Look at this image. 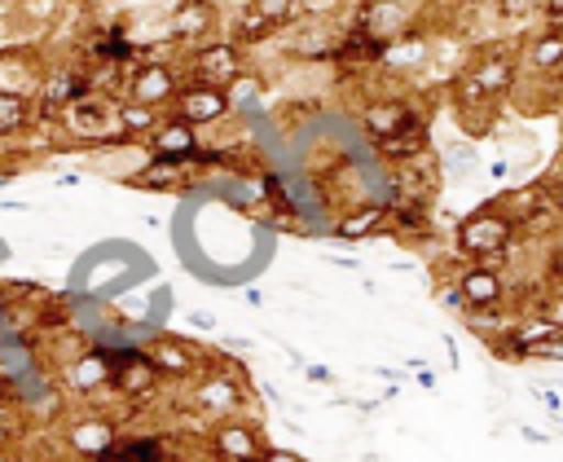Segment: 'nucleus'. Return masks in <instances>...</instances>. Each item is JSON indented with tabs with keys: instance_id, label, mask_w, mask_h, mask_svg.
<instances>
[{
	"instance_id": "nucleus-1",
	"label": "nucleus",
	"mask_w": 563,
	"mask_h": 462,
	"mask_svg": "<svg viewBox=\"0 0 563 462\" xmlns=\"http://www.w3.org/2000/svg\"><path fill=\"white\" fill-rule=\"evenodd\" d=\"M515 233H519L515 216L501 211L497 202H484L479 211H471V216L457 224V251H462L471 264H479V260L501 255V251L515 242Z\"/></svg>"
},
{
	"instance_id": "nucleus-2",
	"label": "nucleus",
	"mask_w": 563,
	"mask_h": 462,
	"mask_svg": "<svg viewBox=\"0 0 563 462\" xmlns=\"http://www.w3.org/2000/svg\"><path fill=\"white\" fill-rule=\"evenodd\" d=\"M189 405H194V414H202V418H211V422H224V418H233L242 405H246V387H242V374L229 365H207L198 378H194V387H189Z\"/></svg>"
},
{
	"instance_id": "nucleus-3",
	"label": "nucleus",
	"mask_w": 563,
	"mask_h": 462,
	"mask_svg": "<svg viewBox=\"0 0 563 462\" xmlns=\"http://www.w3.org/2000/svg\"><path fill=\"white\" fill-rule=\"evenodd\" d=\"M238 75H246V62H242V48H238V44H229V40L198 44V48H194V57H189V79H194V84L229 88Z\"/></svg>"
},
{
	"instance_id": "nucleus-4",
	"label": "nucleus",
	"mask_w": 563,
	"mask_h": 462,
	"mask_svg": "<svg viewBox=\"0 0 563 462\" xmlns=\"http://www.w3.org/2000/svg\"><path fill=\"white\" fill-rule=\"evenodd\" d=\"M229 114V92L224 88H211V84H185L176 88L172 97V119L189 123V128H207V123H220Z\"/></svg>"
},
{
	"instance_id": "nucleus-5",
	"label": "nucleus",
	"mask_w": 563,
	"mask_h": 462,
	"mask_svg": "<svg viewBox=\"0 0 563 462\" xmlns=\"http://www.w3.org/2000/svg\"><path fill=\"white\" fill-rule=\"evenodd\" d=\"M145 356L154 361V370H158V378H198L202 370H207V356L189 343V339H176V334H158V339H150L145 343Z\"/></svg>"
},
{
	"instance_id": "nucleus-6",
	"label": "nucleus",
	"mask_w": 563,
	"mask_h": 462,
	"mask_svg": "<svg viewBox=\"0 0 563 462\" xmlns=\"http://www.w3.org/2000/svg\"><path fill=\"white\" fill-rule=\"evenodd\" d=\"M207 449H211V458L216 462H251V458H260L264 453V436L246 422V418H224V422H216L211 427V436H207Z\"/></svg>"
},
{
	"instance_id": "nucleus-7",
	"label": "nucleus",
	"mask_w": 563,
	"mask_h": 462,
	"mask_svg": "<svg viewBox=\"0 0 563 462\" xmlns=\"http://www.w3.org/2000/svg\"><path fill=\"white\" fill-rule=\"evenodd\" d=\"M114 440H119V422L106 418V414H88V418H79L66 431V444H70V453L79 462H106L110 449H114Z\"/></svg>"
},
{
	"instance_id": "nucleus-8",
	"label": "nucleus",
	"mask_w": 563,
	"mask_h": 462,
	"mask_svg": "<svg viewBox=\"0 0 563 462\" xmlns=\"http://www.w3.org/2000/svg\"><path fill=\"white\" fill-rule=\"evenodd\" d=\"M457 295H462V312L471 308H506V277L497 273V268H488V264H466L462 273H457Z\"/></svg>"
},
{
	"instance_id": "nucleus-9",
	"label": "nucleus",
	"mask_w": 563,
	"mask_h": 462,
	"mask_svg": "<svg viewBox=\"0 0 563 462\" xmlns=\"http://www.w3.org/2000/svg\"><path fill=\"white\" fill-rule=\"evenodd\" d=\"M409 22H413V13L405 9V0H369L352 26H361L369 40H378L387 48L391 40H400L409 31Z\"/></svg>"
},
{
	"instance_id": "nucleus-10",
	"label": "nucleus",
	"mask_w": 563,
	"mask_h": 462,
	"mask_svg": "<svg viewBox=\"0 0 563 462\" xmlns=\"http://www.w3.org/2000/svg\"><path fill=\"white\" fill-rule=\"evenodd\" d=\"M176 88H180L176 70H172L167 62H150V66H141V70L132 75V84H128V101L158 110V106H167V101L176 97Z\"/></svg>"
},
{
	"instance_id": "nucleus-11",
	"label": "nucleus",
	"mask_w": 563,
	"mask_h": 462,
	"mask_svg": "<svg viewBox=\"0 0 563 462\" xmlns=\"http://www.w3.org/2000/svg\"><path fill=\"white\" fill-rule=\"evenodd\" d=\"M110 374H114V365H110L106 348L92 343L88 352H79V356L66 365V387L79 392V396H92V392H106V387H110Z\"/></svg>"
},
{
	"instance_id": "nucleus-12",
	"label": "nucleus",
	"mask_w": 563,
	"mask_h": 462,
	"mask_svg": "<svg viewBox=\"0 0 563 462\" xmlns=\"http://www.w3.org/2000/svg\"><path fill=\"white\" fill-rule=\"evenodd\" d=\"M409 123H418V114H413V106H409L405 97H378V101H369V106L361 110V128H365L374 141H383V136H391V132H400V128H409Z\"/></svg>"
},
{
	"instance_id": "nucleus-13",
	"label": "nucleus",
	"mask_w": 563,
	"mask_h": 462,
	"mask_svg": "<svg viewBox=\"0 0 563 462\" xmlns=\"http://www.w3.org/2000/svg\"><path fill=\"white\" fill-rule=\"evenodd\" d=\"M150 150L154 158H172V163H194L198 158V128L180 123V119H167L150 132Z\"/></svg>"
},
{
	"instance_id": "nucleus-14",
	"label": "nucleus",
	"mask_w": 563,
	"mask_h": 462,
	"mask_svg": "<svg viewBox=\"0 0 563 462\" xmlns=\"http://www.w3.org/2000/svg\"><path fill=\"white\" fill-rule=\"evenodd\" d=\"M387 220H391V211H387V202H383V198H374V202H356V207H347V211L339 216L334 238H343V242H361V238L378 233Z\"/></svg>"
},
{
	"instance_id": "nucleus-15",
	"label": "nucleus",
	"mask_w": 563,
	"mask_h": 462,
	"mask_svg": "<svg viewBox=\"0 0 563 462\" xmlns=\"http://www.w3.org/2000/svg\"><path fill=\"white\" fill-rule=\"evenodd\" d=\"M211 26H216V9L207 4V0H185L176 13H172V40L176 44H198V40H207L211 35Z\"/></svg>"
},
{
	"instance_id": "nucleus-16",
	"label": "nucleus",
	"mask_w": 563,
	"mask_h": 462,
	"mask_svg": "<svg viewBox=\"0 0 563 462\" xmlns=\"http://www.w3.org/2000/svg\"><path fill=\"white\" fill-rule=\"evenodd\" d=\"M84 97H92V79L84 70H75V66H62V70H53L44 79V106H53V110L57 106H75Z\"/></svg>"
},
{
	"instance_id": "nucleus-17",
	"label": "nucleus",
	"mask_w": 563,
	"mask_h": 462,
	"mask_svg": "<svg viewBox=\"0 0 563 462\" xmlns=\"http://www.w3.org/2000/svg\"><path fill=\"white\" fill-rule=\"evenodd\" d=\"M374 145H378V154L391 158V163H413V158L427 154L431 132H427V123L418 119V123H409V128H400V132H391V136H383V141H374Z\"/></svg>"
},
{
	"instance_id": "nucleus-18",
	"label": "nucleus",
	"mask_w": 563,
	"mask_h": 462,
	"mask_svg": "<svg viewBox=\"0 0 563 462\" xmlns=\"http://www.w3.org/2000/svg\"><path fill=\"white\" fill-rule=\"evenodd\" d=\"M330 57L343 62V66H378L383 62V44L369 40L361 26H347V31H339V44H334Z\"/></svg>"
},
{
	"instance_id": "nucleus-19",
	"label": "nucleus",
	"mask_w": 563,
	"mask_h": 462,
	"mask_svg": "<svg viewBox=\"0 0 563 462\" xmlns=\"http://www.w3.org/2000/svg\"><path fill=\"white\" fill-rule=\"evenodd\" d=\"M523 62L541 75H554L563 66V26H545L541 35H532L523 48Z\"/></svg>"
},
{
	"instance_id": "nucleus-20",
	"label": "nucleus",
	"mask_w": 563,
	"mask_h": 462,
	"mask_svg": "<svg viewBox=\"0 0 563 462\" xmlns=\"http://www.w3.org/2000/svg\"><path fill=\"white\" fill-rule=\"evenodd\" d=\"M66 110H70V123H75V132L101 136L106 128H114V110H110L106 101H97V97H84V101L66 106Z\"/></svg>"
},
{
	"instance_id": "nucleus-21",
	"label": "nucleus",
	"mask_w": 563,
	"mask_h": 462,
	"mask_svg": "<svg viewBox=\"0 0 563 462\" xmlns=\"http://www.w3.org/2000/svg\"><path fill=\"white\" fill-rule=\"evenodd\" d=\"M189 163H172V158H150L136 176H128L136 189H167V185H176L180 180V172H185Z\"/></svg>"
},
{
	"instance_id": "nucleus-22",
	"label": "nucleus",
	"mask_w": 563,
	"mask_h": 462,
	"mask_svg": "<svg viewBox=\"0 0 563 462\" xmlns=\"http://www.w3.org/2000/svg\"><path fill=\"white\" fill-rule=\"evenodd\" d=\"M31 123V101L26 92H0V136H13Z\"/></svg>"
},
{
	"instance_id": "nucleus-23",
	"label": "nucleus",
	"mask_w": 563,
	"mask_h": 462,
	"mask_svg": "<svg viewBox=\"0 0 563 462\" xmlns=\"http://www.w3.org/2000/svg\"><path fill=\"white\" fill-rule=\"evenodd\" d=\"M114 128H123V136H136V132H154L158 128V110L150 106H136V101H123L114 110Z\"/></svg>"
},
{
	"instance_id": "nucleus-24",
	"label": "nucleus",
	"mask_w": 563,
	"mask_h": 462,
	"mask_svg": "<svg viewBox=\"0 0 563 462\" xmlns=\"http://www.w3.org/2000/svg\"><path fill=\"white\" fill-rule=\"evenodd\" d=\"M246 9H251L255 18H264L268 26H286V22H290V13L299 9V0H251Z\"/></svg>"
},
{
	"instance_id": "nucleus-25",
	"label": "nucleus",
	"mask_w": 563,
	"mask_h": 462,
	"mask_svg": "<svg viewBox=\"0 0 563 462\" xmlns=\"http://www.w3.org/2000/svg\"><path fill=\"white\" fill-rule=\"evenodd\" d=\"M277 26H268L264 18H255L251 9L238 18V26H233V44H251V40H264V35H273Z\"/></svg>"
},
{
	"instance_id": "nucleus-26",
	"label": "nucleus",
	"mask_w": 563,
	"mask_h": 462,
	"mask_svg": "<svg viewBox=\"0 0 563 462\" xmlns=\"http://www.w3.org/2000/svg\"><path fill=\"white\" fill-rule=\"evenodd\" d=\"M128 53H132V44L123 40V31H110V35L97 44V57H101V62H123Z\"/></svg>"
},
{
	"instance_id": "nucleus-27",
	"label": "nucleus",
	"mask_w": 563,
	"mask_h": 462,
	"mask_svg": "<svg viewBox=\"0 0 563 462\" xmlns=\"http://www.w3.org/2000/svg\"><path fill=\"white\" fill-rule=\"evenodd\" d=\"M523 356H532V361H563V330H554L550 339H541V343H532Z\"/></svg>"
},
{
	"instance_id": "nucleus-28",
	"label": "nucleus",
	"mask_w": 563,
	"mask_h": 462,
	"mask_svg": "<svg viewBox=\"0 0 563 462\" xmlns=\"http://www.w3.org/2000/svg\"><path fill=\"white\" fill-rule=\"evenodd\" d=\"M497 9H501V18H528L541 9V0H497Z\"/></svg>"
},
{
	"instance_id": "nucleus-29",
	"label": "nucleus",
	"mask_w": 563,
	"mask_h": 462,
	"mask_svg": "<svg viewBox=\"0 0 563 462\" xmlns=\"http://www.w3.org/2000/svg\"><path fill=\"white\" fill-rule=\"evenodd\" d=\"M255 462H303L295 449H282V444H264V453Z\"/></svg>"
},
{
	"instance_id": "nucleus-30",
	"label": "nucleus",
	"mask_w": 563,
	"mask_h": 462,
	"mask_svg": "<svg viewBox=\"0 0 563 462\" xmlns=\"http://www.w3.org/2000/svg\"><path fill=\"white\" fill-rule=\"evenodd\" d=\"M440 299H444V308H462V295H457V286H444V290H440Z\"/></svg>"
},
{
	"instance_id": "nucleus-31",
	"label": "nucleus",
	"mask_w": 563,
	"mask_h": 462,
	"mask_svg": "<svg viewBox=\"0 0 563 462\" xmlns=\"http://www.w3.org/2000/svg\"><path fill=\"white\" fill-rule=\"evenodd\" d=\"M541 9H545V18H554V22L563 18V0H541Z\"/></svg>"
},
{
	"instance_id": "nucleus-32",
	"label": "nucleus",
	"mask_w": 563,
	"mask_h": 462,
	"mask_svg": "<svg viewBox=\"0 0 563 462\" xmlns=\"http://www.w3.org/2000/svg\"><path fill=\"white\" fill-rule=\"evenodd\" d=\"M9 444H13V427L0 422V453H9Z\"/></svg>"
},
{
	"instance_id": "nucleus-33",
	"label": "nucleus",
	"mask_w": 563,
	"mask_h": 462,
	"mask_svg": "<svg viewBox=\"0 0 563 462\" xmlns=\"http://www.w3.org/2000/svg\"><path fill=\"white\" fill-rule=\"evenodd\" d=\"M550 207L563 216V185H554V189H550Z\"/></svg>"
},
{
	"instance_id": "nucleus-34",
	"label": "nucleus",
	"mask_w": 563,
	"mask_h": 462,
	"mask_svg": "<svg viewBox=\"0 0 563 462\" xmlns=\"http://www.w3.org/2000/svg\"><path fill=\"white\" fill-rule=\"evenodd\" d=\"M550 277H554V282H563V251L550 260Z\"/></svg>"
},
{
	"instance_id": "nucleus-35",
	"label": "nucleus",
	"mask_w": 563,
	"mask_h": 462,
	"mask_svg": "<svg viewBox=\"0 0 563 462\" xmlns=\"http://www.w3.org/2000/svg\"><path fill=\"white\" fill-rule=\"evenodd\" d=\"M308 378H312V383H325V378H330V370H321V365H312V370H308Z\"/></svg>"
},
{
	"instance_id": "nucleus-36",
	"label": "nucleus",
	"mask_w": 563,
	"mask_h": 462,
	"mask_svg": "<svg viewBox=\"0 0 563 462\" xmlns=\"http://www.w3.org/2000/svg\"><path fill=\"white\" fill-rule=\"evenodd\" d=\"M0 462H13V458H9V453H0Z\"/></svg>"
}]
</instances>
